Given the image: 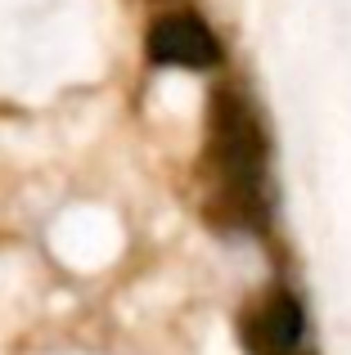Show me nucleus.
Instances as JSON below:
<instances>
[{
	"label": "nucleus",
	"instance_id": "1",
	"mask_svg": "<svg viewBox=\"0 0 351 355\" xmlns=\"http://www.w3.org/2000/svg\"><path fill=\"white\" fill-rule=\"evenodd\" d=\"M144 50L153 63H167V68H212L221 59V41L203 18L194 14H162L149 23L144 36Z\"/></svg>",
	"mask_w": 351,
	"mask_h": 355
},
{
	"label": "nucleus",
	"instance_id": "2",
	"mask_svg": "<svg viewBox=\"0 0 351 355\" xmlns=\"http://www.w3.org/2000/svg\"><path fill=\"white\" fill-rule=\"evenodd\" d=\"M307 329V315H302L298 297L289 293H271L257 306H248L243 320H239V342L248 355H293Z\"/></svg>",
	"mask_w": 351,
	"mask_h": 355
}]
</instances>
